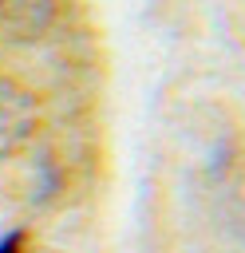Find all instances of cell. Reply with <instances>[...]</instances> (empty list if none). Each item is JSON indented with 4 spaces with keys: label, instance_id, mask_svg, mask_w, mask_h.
Masks as SVG:
<instances>
[{
    "label": "cell",
    "instance_id": "obj_2",
    "mask_svg": "<svg viewBox=\"0 0 245 253\" xmlns=\"http://www.w3.org/2000/svg\"><path fill=\"white\" fill-rule=\"evenodd\" d=\"M0 4H4V0H0Z\"/></svg>",
    "mask_w": 245,
    "mask_h": 253
},
{
    "label": "cell",
    "instance_id": "obj_1",
    "mask_svg": "<svg viewBox=\"0 0 245 253\" xmlns=\"http://www.w3.org/2000/svg\"><path fill=\"white\" fill-rule=\"evenodd\" d=\"M20 233H8V237H0V253H20Z\"/></svg>",
    "mask_w": 245,
    "mask_h": 253
}]
</instances>
